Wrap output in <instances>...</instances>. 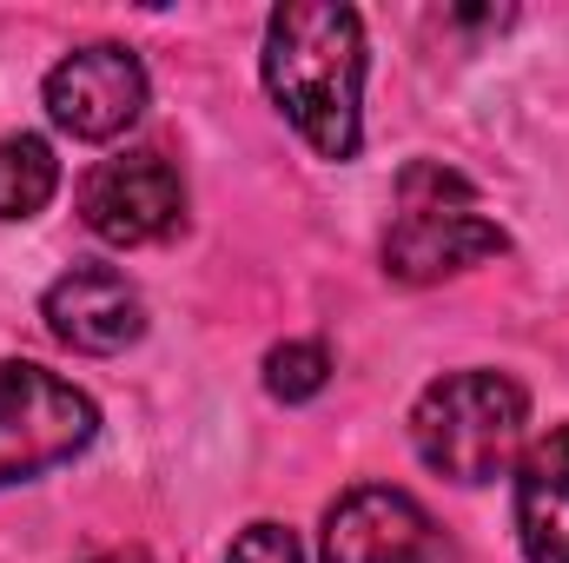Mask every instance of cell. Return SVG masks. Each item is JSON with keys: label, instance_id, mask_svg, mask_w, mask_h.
<instances>
[{"label": "cell", "instance_id": "6da1fadb", "mask_svg": "<svg viewBox=\"0 0 569 563\" xmlns=\"http://www.w3.org/2000/svg\"><path fill=\"white\" fill-rule=\"evenodd\" d=\"M266 93L318 159H358L365 146V20L338 0H284L266 20Z\"/></svg>", "mask_w": 569, "mask_h": 563}, {"label": "cell", "instance_id": "3957f363", "mask_svg": "<svg viewBox=\"0 0 569 563\" xmlns=\"http://www.w3.org/2000/svg\"><path fill=\"white\" fill-rule=\"evenodd\" d=\"M530 424V398L510 372H443L411 405V444L437 477L450 484H490L510 471Z\"/></svg>", "mask_w": 569, "mask_h": 563}, {"label": "cell", "instance_id": "8fae6325", "mask_svg": "<svg viewBox=\"0 0 569 563\" xmlns=\"http://www.w3.org/2000/svg\"><path fill=\"white\" fill-rule=\"evenodd\" d=\"M331 385V352L318 345V338H284L266 352V392L279 398V405H305V398H318Z\"/></svg>", "mask_w": 569, "mask_h": 563}, {"label": "cell", "instance_id": "ba28073f", "mask_svg": "<svg viewBox=\"0 0 569 563\" xmlns=\"http://www.w3.org/2000/svg\"><path fill=\"white\" fill-rule=\"evenodd\" d=\"M40 318H47V332L67 352H87V358H113V352L140 345V332H146L140 292L113 266H73V273H60V279L47 285V298H40Z\"/></svg>", "mask_w": 569, "mask_h": 563}, {"label": "cell", "instance_id": "8992f818", "mask_svg": "<svg viewBox=\"0 0 569 563\" xmlns=\"http://www.w3.org/2000/svg\"><path fill=\"white\" fill-rule=\"evenodd\" d=\"M47 120L73 140H120L133 120L146 113V67L140 53H127L120 40H93V47H73L53 73H47Z\"/></svg>", "mask_w": 569, "mask_h": 563}, {"label": "cell", "instance_id": "7a4b0ae2", "mask_svg": "<svg viewBox=\"0 0 569 563\" xmlns=\"http://www.w3.org/2000/svg\"><path fill=\"white\" fill-rule=\"evenodd\" d=\"M503 253H510V233L477 213V186L457 166L411 159L398 172V213L385 233V273L398 285H437Z\"/></svg>", "mask_w": 569, "mask_h": 563}, {"label": "cell", "instance_id": "9c48e42d", "mask_svg": "<svg viewBox=\"0 0 569 563\" xmlns=\"http://www.w3.org/2000/svg\"><path fill=\"white\" fill-rule=\"evenodd\" d=\"M517 537L530 563H569V424L517 457Z\"/></svg>", "mask_w": 569, "mask_h": 563}, {"label": "cell", "instance_id": "30bf717a", "mask_svg": "<svg viewBox=\"0 0 569 563\" xmlns=\"http://www.w3.org/2000/svg\"><path fill=\"white\" fill-rule=\"evenodd\" d=\"M60 192V159L40 134L0 140V219H33Z\"/></svg>", "mask_w": 569, "mask_h": 563}, {"label": "cell", "instance_id": "277c9868", "mask_svg": "<svg viewBox=\"0 0 569 563\" xmlns=\"http://www.w3.org/2000/svg\"><path fill=\"white\" fill-rule=\"evenodd\" d=\"M100 437V405L47 365L0 358V491L73 464Z\"/></svg>", "mask_w": 569, "mask_h": 563}, {"label": "cell", "instance_id": "7c38bea8", "mask_svg": "<svg viewBox=\"0 0 569 563\" xmlns=\"http://www.w3.org/2000/svg\"><path fill=\"white\" fill-rule=\"evenodd\" d=\"M226 563H305V544H298V537H291L284 524L259 517V524H246V531L232 537Z\"/></svg>", "mask_w": 569, "mask_h": 563}, {"label": "cell", "instance_id": "5b68a950", "mask_svg": "<svg viewBox=\"0 0 569 563\" xmlns=\"http://www.w3.org/2000/svg\"><path fill=\"white\" fill-rule=\"evenodd\" d=\"M80 219L107 239V246H152L166 233H179L186 219V179L159 146L113 152L87 172L80 186Z\"/></svg>", "mask_w": 569, "mask_h": 563}, {"label": "cell", "instance_id": "52a82bcc", "mask_svg": "<svg viewBox=\"0 0 569 563\" xmlns=\"http://www.w3.org/2000/svg\"><path fill=\"white\" fill-rule=\"evenodd\" d=\"M325 563H437V524L398 484H358L325 511Z\"/></svg>", "mask_w": 569, "mask_h": 563}]
</instances>
